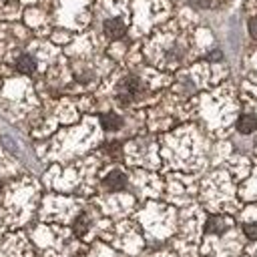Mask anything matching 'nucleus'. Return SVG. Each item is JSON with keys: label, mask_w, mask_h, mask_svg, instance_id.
<instances>
[{"label": "nucleus", "mask_w": 257, "mask_h": 257, "mask_svg": "<svg viewBox=\"0 0 257 257\" xmlns=\"http://www.w3.org/2000/svg\"><path fill=\"white\" fill-rule=\"evenodd\" d=\"M16 68H18L20 72H24V74H32V72H34V68H36L34 58H32V56H28V54H20V56H18V60H16Z\"/></svg>", "instance_id": "nucleus-6"}, {"label": "nucleus", "mask_w": 257, "mask_h": 257, "mask_svg": "<svg viewBox=\"0 0 257 257\" xmlns=\"http://www.w3.org/2000/svg\"><path fill=\"white\" fill-rule=\"evenodd\" d=\"M100 124H102L106 131H116V128L122 124V118H120L118 114H114V112H106V114L100 116Z\"/></svg>", "instance_id": "nucleus-7"}, {"label": "nucleus", "mask_w": 257, "mask_h": 257, "mask_svg": "<svg viewBox=\"0 0 257 257\" xmlns=\"http://www.w3.org/2000/svg\"><path fill=\"white\" fill-rule=\"evenodd\" d=\"M257 128V120H255V116H251V114H241L239 118H237V131L239 133H253Z\"/></svg>", "instance_id": "nucleus-4"}, {"label": "nucleus", "mask_w": 257, "mask_h": 257, "mask_svg": "<svg viewBox=\"0 0 257 257\" xmlns=\"http://www.w3.org/2000/svg\"><path fill=\"white\" fill-rule=\"evenodd\" d=\"M189 2L197 8H209L211 6V0H189Z\"/></svg>", "instance_id": "nucleus-11"}, {"label": "nucleus", "mask_w": 257, "mask_h": 257, "mask_svg": "<svg viewBox=\"0 0 257 257\" xmlns=\"http://www.w3.org/2000/svg\"><path fill=\"white\" fill-rule=\"evenodd\" d=\"M139 90H141V82H139V78L128 76L126 80H122V84H120V88H118V98H120V102H122V104L131 102V100L139 94Z\"/></svg>", "instance_id": "nucleus-1"}, {"label": "nucleus", "mask_w": 257, "mask_h": 257, "mask_svg": "<svg viewBox=\"0 0 257 257\" xmlns=\"http://www.w3.org/2000/svg\"><path fill=\"white\" fill-rule=\"evenodd\" d=\"M124 32H126V26L122 24V20H118V18H110V20L104 22V34H106L108 38H112V40L122 38Z\"/></svg>", "instance_id": "nucleus-2"}, {"label": "nucleus", "mask_w": 257, "mask_h": 257, "mask_svg": "<svg viewBox=\"0 0 257 257\" xmlns=\"http://www.w3.org/2000/svg\"><path fill=\"white\" fill-rule=\"evenodd\" d=\"M209 233H223L227 229V219L225 217H219V215H213L207 219V227H205Z\"/></svg>", "instance_id": "nucleus-5"}, {"label": "nucleus", "mask_w": 257, "mask_h": 257, "mask_svg": "<svg viewBox=\"0 0 257 257\" xmlns=\"http://www.w3.org/2000/svg\"><path fill=\"white\" fill-rule=\"evenodd\" d=\"M255 257H257V255H255Z\"/></svg>", "instance_id": "nucleus-13"}, {"label": "nucleus", "mask_w": 257, "mask_h": 257, "mask_svg": "<svg viewBox=\"0 0 257 257\" xmlns=\"http://www.w3.org/2000/svg\"><path fill=\"white\" fill-rule=\"evenodd\" d=\"M86 229H88V219H86V215H80V217L74 221V233H76V235H84Z\"/></svg>", "instance_id": "nucleus-8"}, {"label": "nucleus", "mask_w": 257, "mask_h": 257, "mask_svg": "<svg viewBox=\"0 0 257 257\" xmlns=\"http://www.w3.org/2000/svg\"><path fill=\"white\" fill-rule=\"evenodd\" d=\"M102 185H104L108 191H120V189L126 185V177H124V173H120V171H110V173L104 177Z\"/></svg>", "instance_id": "nucleus-3"}, {"label": "nucleus", "mask_w": 257, "mask_h": 257, "mask_svg": "<svg viewBox=\"0 0 257 257\" xmlns=\"http://www.w3.org/2000/svg\"><path fill=\"white\" fill-rule=\"evenodd\" d=\"M249 32H251L253 38H257V16H253V18L249 20Z\"/></svg>", "instance_id": "nucleus-10"}, {"label": "nucleus", "mask_w": 257, "mask_h": 257, "mask_svg": "<svg viewBox=\"0 0 257 257\" xmlns=\"http://www.w3.org/2000/svg\"><path fill=\"white\" fill-rule=\"evenodd\" d=\"M243 231H245V235H247V237L257 239V225H245V227H243Z\"/></svg>", "instance_id": "nucleus-9"}, {"label": "nucleus", "mask_w": 257, "mask_h": 257, "mask_svg": "<svg viewBox=\"0 0 257 257\" xmlns=\"http://www.w3.org/2000/svg\"><path fill=\"white\" fill-rule=\"evenodd\" d=\"M0 189H2V185H0Z\"/></svg>", "instance_id": "nucleus-12"}]
</instances>
